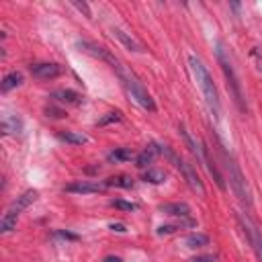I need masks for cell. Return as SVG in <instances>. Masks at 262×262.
Segmentation results:
<instances>
[{
  "instance_id": "obj_1",
  "label": "cell",
  "mask_w": 262,
  "mask_h": 262,
  "mask_svg": "<svg viewBox=\"0 0 262 262\" xmlns=\"http://www.w3.org/2000/svg\"><path fill=\"white\" fill-rule=\"evenodd\" d=\"M188 66H190V72H192L196 84H199V88H201V92H203V96H205V101H207L211 113H213L215 117H219V113H221L219 96H217V88H215V84H213V78H211L209 70L205 68V63H203L199 57H196V55H190V57H188Z\"/></svg>"
},
{
  "instance_id": "obj_2",
  "label": "cell",
  "mask_w": 262,
  "mask_h": 262,
  "mask_svg": "<svg viewBox=\"0 0 262 262\" xmlns=\"http://www.w3.org/2000/svg\"><path fill=\"white\" fill-rule=\"evenodd\" d=\"M117 72H119V78H121V82H123V86L127 88V92L131 94V98L142 107V109H146V111H156V103H154V98L148 94V90L144 88V84L134 76V74H129L127 70H123L121 66L117 68Z\"/></svg>"
},
{
  "instance_id": "obj_3",
  "label": "cell",
  "mask_w": 262,
  "mask_h": 262,
  "mask_svg": "<svg viewBox=\"0 0 262 262\" xmlns=\"http://www.w3.org/2000/svg\"><path fill=\"white\" fill-rule=\"evenodd\" d=\"M217 59H219V63H221V70H223V74H225L227 88L232 90V94H234V98H236V103H238V105H240V109L244 111V94H242L240 80H238V76H236V72H234V68H232V63H229V59L225 57V51H223V47H221V45L217 47Z\"/></svg>"
},
{
  "instance_id": "obj_4",
  "label": "cell",
  "mask_w": 262,
  "mask_h": 262,
  "mask_svg": "<svg viewBox=\"0 0 262 262\" xmlns=\"http://www.w3.org/2000/svg\"><path fill=\"white\" fill-rule=\"evenodd\" d=\"M227 170H229V182H232L236 194L240 196V201L246 203V205H252V199H250V192H248V186H246V178L242 174V170L238 168V164L234 160H227Z\"/></svg>"
},
{
  "instance_id": "obj_5",
  "label": "cell",
  "mask_w": 262,
  "mask_h": 262,
  "mask_svg": "<svg viewBox=\"0 0 262 262\" xmlns=\"http://www.w3.org/2000/svg\"><path fill=\"white\" fill-rule=\"evenodd\" d=\"M76 45H78L80 51H84V53H88V55H92V57H98V59H103V61H109V63L113 66V70H117L119 66H121V63L117 61V57L111 55L109 49L96 45V43H92V41H78Z\"/></svg>"
},
{
  "instance_id": "obj_6",
  "label": "cell",
  "mask_w": 262,
  "mask_h": 262,
  "mask_svg": "<svg viewBox=\"0 0 262 262\" xmlns=\"http://www.w3.org/2000/svg\"><path fill=\"white\" fill-rule=\"evenodd\" d=\"M180 172H182V176L186 178V182H188V186L194 190V192H199L201 196L205 194V186H203V180L199 178V174H196V170L190 166L188 162H184V160H180L178 162V166H176Z\"/></svg>"
},
{
  "instance_id": "obj_7",
  "label": "cell",
  "mask_w": 262,
  "mask_h": 262,
  "mask_svg": "<svg viewBox=\"0 0 262 262\" xmlns=\"http://www.w3.org/2000/svg\"><path fill=\"white\" fill-rule=\"evenodd\" d=\"M31 74L39 78V80H53L61 74V66L53 63V61H43V63H35L31 66Z\"/></svg>"
},
{
  "instance_id": "obj_8",
  "label": "cell",
  "mask_w": 262,
  "mask_h": 262,
  "mask_svg": "<svg viewBox=\"0 0 262 262\" xmlns=\"http://www.w3.org/2000/svg\"><path fill=\"white\" fill-rule=\"evenodd\" d=\"M105 184L88 182V180H74L70 184H66V192H74V194H94V192H101Z\"/></svg>"
},
{
  "instance_id": "obj_9",
  "label": "cell",
  "mask_w": 262,
  "mask_h": 262,
  "mask_svg": "<svg viewBox=\"0 0 262 262\" xmlns=\"http://www.w3.org/2000/svg\"><path fill=\"white\" fill-rule=\"evenodd\" d=\"M240 223H242V227H244V232L248 234V240H250V244L254 246L258 258H260V262H262V234L258 232V227H256L254 223H250V221L244 219V217H240Z\"/></svg>"
},
{
  "instance_id": "obj_10",
  "label": "cell",
  "mask_w": 262,
  "mask_h": 262,
  "mask_svg": "<svg viewBox=\"0 0 262 262\" xmlns=\"http://www.w3.org/2000/svg\"><path fill=\"white\" fill-rule=\"evenodd\" d=\"M37 201V190H25L21 196H17V201H13V205H11V209L9 211H13V213H21V211H25L29 205H33Z\"/></svg>"
},
{
  "instance_id": "obj_11",
  "label": "cell",
  "mask_w": 262,
  "mask_h": 262,
  "mask_svg": "<svg viewBox=\"0 0 262 262\" xmlns=\"http://www.w3.org/2000/svg\"><path fill=\"white\" fill-rule=\"evenodd\" d=\"M51 98H55V101H59V103H66V105H80L82 103V96L76 90H70V88H61V90L51 92Z\"/></svg>"
},
{
  "instance_id": "obj_12",
  "label": "cell",
  "mask_w": 262,
  "mask_h": 262,
  "mask_svg": "<svg viewBox=\"0 0 262 262\" xmlns=\"http://www.w3.org/2000/svg\"><path fill=\"white\" fill-rule=\"evenodd\" d=\"M160 211L164 215H172V217H188L190 215V207L188 203H166V205H162Z\"/></svg>"
},
{
  "instance_id": "obj_13",
  "label": "cell",
  "mask_w": 262,
  "mask_h": 262,
  "mask_svg": "<svg viewBox=\"0 0 262 262\" xmlns=\"http://www.w3.org/2000/svg\"><path fill=\"white\" fill-rule=\"evenodd\" d=\"M23 82H25V78H23L21 72H11V74L5 76V80H3V84H0V88H3V92H11L13 88H19Z\"/></svg>"
},
{
  "instance_id": "obj_14",
  "label": "cell",
  "mask_w": 262,
  "mask_h": 262,
  "mask_svg": "<svg viewBox=\"0 0 262 262\" xmlns=\"http://www.w3.org/2000/svg\"><path fill=\"white\" fill-rule=\"evenodd\" d=\"M103 184L105 186H117V188H131L134 186V178L127 176V174H115V176H109Z\"/></svg>"
},
{
  "instance_id": "obj_15",
  "label": "cell",
  "mask_w": 262,
  "mask_h": 262,
  "mask_svg": "<svg viewBox=\"0 0 262 262\" xmlns=\"http://www.w3.org/2000/svg\"><path fill=\"white\" fill-rule=\"evenodd\" d=\"M136 158V154L131 152L129 148H117V150H113L109 156H107V160L109 162H115V164H119V162H129V160H134Z\"/></svg>"
},
{
  "instance_id": "obj_16",
  "label": "cell",
  "mask_w": 262,
  "mask_h": 262,
  "mask_svg": "<svg viewBox=\"0 0 262 262\" xmlns=\"http://www.w3.org/2000/svg\"><path fill=\"white\" fill-rule=\"evenodd\" d=\"M180 136H182L184 144L188 146V150H190V152H192V154H194L196 158H199V160H203V162H205V154H203V148H199V144H196V142H194V140H192V138L188 136V131H186V129H184L182 125H180Z\"/></svg>"
},
{
  "instance_id": "obj_17",
  "label": "cell",
  "mask_w": 262,
  "mask_h": 262,
  "mask_svg": "<svg viewBox=\"0 0 262 262\" xmlns=\"http://www.w3.org/2000/svg\"><path fill=\"white\" fill-rule=\"evenodd\" d=\"M21 129H23V123H21L19 117L7 115V117L3 119V131H5V134H19Z\"/></svg>"
},
{
  "instance_id": "obj_18",
  "label": "cell",
  "mask_w": 262,
  "mask_h": 262,
  "mask_svg": "<svg viewBox=\"0 0 262 262\" xmlns=\"http://www.w3.org/2000/svg\"><path fill=\"white\" fill-rule=\"evenodd\" d=\"M156 152H158V148L156 146H148L138 158H136V166L138 168H146L148 164H152V160H154V156H156Z\"/></svg>"
},
{
  "instance_id": "obj_19",
  "label": "cell",
  "mask_w": 262,
  "mask_h": 262,
  "mask_svg": "<svg viewBox=\"0 0 262 262\" xmlns=\"http://www.w3.org/2000/svg\"><path fill=\"white\" fill-rule=\"evenodd\" d=\"M59 140H63L66 144H74V146H82L88 142L86 136L76 134V131H59Z\"/></svg>"
},
{
  "instance_id": "obj_20",
  "label": "cell",
  "mask_w": 262,
  "mask_h": 262,
  "mask_svg": "<svg viewBox=\"0 0 262 262\" xmlns=\"http://www.w3.org/2000/svg\"><path fill=\"white\" fill-rule=\"evenodd\" d=\"M17 219H19V215H17V213L7 211V213H5V217L0 219V232H3V234L13 232V229L17 227Z\"/></svg>"
},
{
  "instance_id": "obj_21",
  "label": "cell",
  "mask_w": 262,
  "mask_h": 262,
  "mask_svg": "<svg viewBox=\"0 0 262 262\" xmlns=\"http://www.w3.org/2000/svg\"><path fill=\"white\" fill-rule=\"evenodd\" d=\"M184 244L188 248H203V246L209 244V236H205V234H190V236H186Z\"/></svg>"
},
{
  "instance_id": "obj_22",
  "label": "cell",
  "mask_w": 262,
  "mask_h": 262,
  "mask_svg": "<svg viewBox=\"0 0 262 262\" xmlns=\"http://www.w3.org/2000/svg\"><path fill=\"white\" fill-rule=\"evenodd\" d=\"M113 33H115V35H117V39H119V41H121V43H123L127 49H131V51H142L140 43H136V41L131 39V37H127V35H125V33H123L121 29H115Z\"/></svg>"
},
{
  "instance_id": "obj_23",
  "label": "cell",
  "mask_w": 262,
  "mask_h": 262,
  "mask_svg": "<svg viewBox=\"0 0 262 262\" xmlns=\"http://www.w3.org/2000/svg\"><path fill=\"white\" fill-rule=\"evenodd\" d=\"M144 180H146V182H152V184H162L164 180H166V174H164V170L150 168V170L144 174Z\"/></svg>"
},
{
  "instance_id": "obj_24",
  "label": "cell",
  "mask_w": 262,
  "mask_h": 262,
  "mask_svg": "<svg viewBox=\"0 0 262 262\" xmlns=\"http://www.w3.org/2000/svg\"><path fill=\"white\" fill-rule=\"evenodd\" d=\"M111 207H115V209H119V211H138V205L136 203H129V201H123V199H115V201H111Z\"/></svg>"
},
{
  "instance_id": "obj_25",
  "label": "cell",
  "mask_w": 262,
  "mask_h": 262,
  "mask_svg": "<svg viewBox=\"0 0 262 262\" xmlns=\"http://www.w3.org/2000/svg\"><path fill=\"white\" fill-rule=\"evenodd\" d=\"M45 115H47V117H53V119H63V117H68V113H66L63 109H57V107H53V105L45 107Z\"/></svg>"
},
{
  "instance_id": "obj_26",
  "label": "cell",
  "mask_w": 262,
  "mask_h": 262,
  "mask_svg": "<svg viewBox=\"0 0 262 262\" xmlns=\"http://www.w3.org/2000/svg\"><path fill=\"white\" fill-rule=\"evenodd\" d=\"M117 121H121V113H117V111H115V113H107L101 121H98V125L103 127V125H107V123H117Z\"/></svg>"
},
{
  "instance_id": "obj_27",
  "label": "cell",
  "mask_w": 262,
  "mask_h": 262,
  "mask_svg": "<svg viewBox=\"0 0 262 262\" xmlns=\"http://www.w3.org/2000/svg\"><path fill=\"white\" fill-rule=\"evenodd\" d=\"M182 227V223L180 225H160L158 227V236H168V234H174L176 229H180Z\"/></svg>"
},
{
  "instance_id": "obj_28",
  "label": "cell",
  "mask_w": 262,
  "mask_h": 262,
  "mask_svg": "<svg viewBox=\"0 0 262 262\" xmlns=\"http://www.w3.org/2000/svg\"><path fill=\"white\" fill-rule=\"evenodd\" d=\"M74 7H76L80 13H84L86 17H92V13H90V9H88V5H86V3H74Z\"/></svg>"
},
{
  "instance_id": "obj_29",
  "label": "cell",
  "mask_w": 262,
  "mask_h": 262,
  "mask_svg": "<svg viewBox=\"0 0 262 262\" xmlns=\"http://www.w3.org/2000/svg\"><path fill=\"white\" fill-rule=\"evenodd\" d=\"M215 254H207V256H199V258H194L192 262H215Z\"/></svg>"
},
{
  "instance_id": "obj_30",
  "label": "cell",
  "mask_w": 262,
  "mask_h": 262,
  "mask_svg": "<svg viewBox=\"0 0 262 262\" xmlns=\"http://www.w3.org/2000/svg\"><path fill=\"white\" fill-rule=\"evenodd\" d=\"M111 229H113V232H119V234H125V232H127V227H125L123 223H111Z\"/></svg>"
},
{
  "instance_id": "obj_31",
  "label": "cell",
  "mask_w": 262,
  "mask_h": 262,
  "mask_svg": "<svg viewBox=\"0 0 262 262\" xmlns=\"http://www.w3.org/2000/svg\"><path fill=\"white\" fill-rule=\"evenodd\" d=\"M59 236H61V238H68V240H78V236L68 234V232H59Z\"/></svg>"
},
{
  "instance_id": "obj_32",
  "label": "cell",
  "mask_w": 262,
  "mask_h": 262,
  "mask_svg": "<svg viewBox=\"0 0 262 262\" xmlns=\"http://www.w3.org/2000/svg\"><path fill=\"white\" fill-rule=\"evenodd\" d=\"M105 262H123V260H121L119 256H107V258H105Z\"/></svg>"
}]
</instances>
